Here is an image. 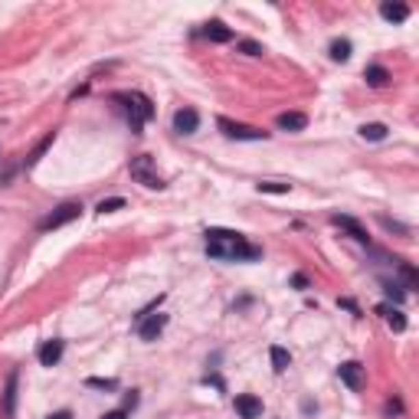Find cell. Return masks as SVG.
<instances>
[{"instance_id": "6da1fadb", "label": "cell", "mask_w": 419, "mask_h": 419, "mask_svg": "<svg viewBox=\"0 0 419 419\" xmlns=\"http://www.w3.org/2000/svg\"><path fill=\"white\" fill-rule=\"evenodd\" d=\"M203 236H207V255L210 259H220V262H255V259H262V246L249 242L242 233L213 226V229H207Z\"/></svg>"}, {"instance_id": "7a4b0ae2", "label": "cell", "mask_w": 419, "mask_h": 419, "mask_svg": "<svg viewBox=\"0 0 419 419\" xmlns=\"http://www.w3.org/2000/svg\"><path fill=\"white\" fill-rule=\"evenodd\" d=\"M108 99H112V102L118 105V112L125 115V121H128V128H131L135 135H141L144 121L154 118V102H151V99L144 95V92L125 89V92H112Z\"/></svg>"}, {"instance_id": "3957f363", "label": "cell", "mask_w": 419, "mask_h": 419, "mask_svg": "<svg viewBox=\"0 0 419 419\" xmlns=\"http://www.w3.org/2000/svg\"><path fill=\"white\" fill-rule=\"evenodd\" d=\"M128 174H131V180H138L141 187H148V190H164L167 187L164 177L157 174V167H154V157H151V154H135V157H131V164H128Z\"/></svg>"}, {"instance_id": "277c9868", "label": "cell", "mask_w": 419, "mask_h": 419, "mask_svg": "<svg viewBox=\"0 0 419 419\" xmlns=\"http://www.w3.org/2000/svg\"><path fill=\"white\" fill-rule=\"evenodd\" d=\"M216 128L223 131L229 141H266L269 131H262V128H255V125H242V121H233V118H216Z\"/></svg>"}, {"instance_id": "5b68a950", "label": "cell", "mask_w": 419, "mask_h": 419, "mask_svg": "<svg viewBox=\"0 0 419 419\" xmlns=\"http://www.w3.org/2000/svg\"><path fill=\"white\" fill-rule=\"evenodd\" d=\"M79 216H82V203L69 200V203H60L53 213H46L43 220L36 223V229H40V233H49V229H60V226L73 223V220H79Z\"/></svg>"}, {"instance_id": "8992f818", "label": "cell", "mask_w": 419, "mask_h": 419, "mask_svg": "<svg viewBox=\"0 0 419 419\" xmlns=\"http://www.w3.org/2000/svg\"><path fill=\"white\" fill-rule=\"evenodd\" d=\"M16 383H20V370H10L7 374V383H3V393H0V416L14 419L16 416Z\"/></svg>"}, {"instance_id": "52a82bcc", "label": "cell", "mask_w": 419, "mask_h": 419, "mask_svg": "<svg viewBox=\"0 0 419 419\" xmlns=\"http://www.w3.org/2000/svg\"><path fill=\"white\" fill-rule=\"evenodd\" d=\"M338 377H341V383L347 390H364V364L360 360H344L341 367H338Z\"/></svg>"}, {"instance_id": "ba28073f", "label": "cell", "mask_w": 419, "mask_h": 419, "mask_svg": "<svg viewBox=\"0 0 419 419\" xmlns=\"http://www.w3.org/2000/svg\"><path fill=\"white\" fill-rule=\"evenodd\" d=\"M164 328H167V314H161V312L144 314V318L138 321V338H141V341H154Z\"/></svg>"}, {"instance_id": "9c48e42d", "label": "cell", "mask_w": 419, "mask_h": 419, "mask_svg": "<svg viewBox=\"0 0 419 419\" xmlns=\"http://www.w3.org/2000/svg\"><path fill=\"white\" fill-rule=\"evenodd\" d=\"M200 128V112L196 108H177L174 112V131L177 135H194Z\"/></svg>"}, {"instance_id": "30bf717a", "label": "cell", "mask_w": 419, "mask_h": 419, "mask_svg": "<svg viewBox=\"0 0 419 419\" xmlns=\"http://www.w3.org/2000/svg\"><path fill=\"white\" fill-rule=\"evenodd\" d=\"M62 351H66V344H62L60 338L43 341V344H40V351H36V360H40L43 367H56V364L62 360Z\"/></svg>"}, {"instance_id": "8fae6325", "label": "cell", "mask_w": 419, "mask_h": 419, "mask_svg": "<svg viewBox=\"0 0 419 419\" xmlns=\"http://www.w3.org/2000/svg\"><path fill=\"white\" fill-rule=\"evenodd\" d=\"M331 223L334 226H341V229H347L351 233V240H357V242H364V246H370V236H367V229L354 220V216H344V213H334L331 216Z\"/></svg>"}, {"instance_id": "7c38bea8", "label": "cell", "mask_w": 419, "mask_h": 419, "mask_svg": "<svg viewBox=\"0 0 419 419\" xmlns=\"http://www.w3.org/2000/svg\"><path fill=\"white\" fill-rule=\"evenodd\" d=\"M236 413H240V419H259L262 416V400L253 396V393H240L236 396Z\"/></svg>"}, {"instance_id": "4fadbf2b", "label": "cell", "mask_w": 419, "mask_h": 419, "mask_svg": "<svg viewBox=\"0 0 419 419\" xmlns=\"http://www.w3.org/2000/svg\"><path fill=\"white\" fill-rule=\"evenodd\" d=\"M377 314H380V318H383V321H387L396 334H400V331H406V314L400 312V305H390V301H383V305H377Z\"/></svg>"}, {"instance_id": "5bb4252c", "label": "cell", "mask_w": 419, "mask_h": 419, "mask_svg": "<svg viewBox=\"0 0 419 419\" xmlns=\"http://www.w3.org/2000/svg\"><path fill=\"white\" fill-rule=\"evenodd\" d=\"M203 36H207L210 43H233V30L226 27L223 20H210L207 27H203Z\"/></svg>"}, {"instance_id": "9a60e30c", "label": "cell", "mask_w": 419, "mask_h": 419, "mask_svg": "<svg viewBox=\"0 0 419 419\" xmlns=\"http://www.w3.org/2000/svg\"><path fill=\"white\" fill-rule=\"evenodd\" d=\"M279 128L282 131H305L308 128V115L305 112H282L279 115Z\"/></svg>"}, {"instance_id": "2e32d148", "label": "cell", "mask_w": 419, "mask_h": 419, "mask_svg": "<svg viewBox=\"0 0 419 419\" xmlns=\"http://www.w3.org/2000/svg\"><path fill=\"white\" fill-rule=\"evenodd\" d=\"M380 16L387 23H403L406 16H409V7L406 3H380Z\"/></svg>"}, {"instance_id": "e0dca14e", "label": "cell", "mask_w": 419, "mask_h": 419, "mask_svg": "<svg viewBox=\"0 0 419 419\" xmlns=\"http://www.w3.org/2000/svg\"><path fill=\"white\" fill-rule=\"evenodd\" d=\"M53 141H56V131H49V135H46L43 141H40V144H36V148H33L30 154H27V161H23V167L30 170V167H36V164H40V157H43L46 151L53 148Z\"/></svg>"}, {"instance_id": "ac0fdd59", "label": "cell", "mask_w": 419, "mask_h": 419, "mask_svg": "<svg viewBox=\"0 0 419 419\" xmlns=\"http://www.w3.org/2000/svg\"><path fill=\"white\" fill-rule=\"evenodd\" d=\"M364 79H367V86H374V89H383L390 82V73L383 69V66H367L364 69Z\"/></svg>"}, {"instance_id": "d6986e66", "label": "cell", "mask_w": 419, "mask_h": 419, "mask_svg": "<svg viewBox=\"0 0 419 419\" xmlns=\"http://www.w3.org/2000/svg\"><path fill=\"white\" fill-rule=\"evenodd\" d=\"M269 357H272V370H275V374H285V370H288V364H292V354H288L285 347H279V344L269 351Z\"/></svg>"}, {"instance_id": "ffe728a7", "label": "cell", "mask_w": 419, "mask_h": 419, "mask_svg": "<svg viewBox=\"0 0 419 419\" xmlns=\"http://www.w3.org/2000/svg\"><path fill=\"white\" fill-rule=\"evenodd\" d=\"M360 138H364V141H383V138H387V125H380V121L360 125Z\"/></svg>"}, {"instance_id": "44dd1931", "label": "cell", "mask_w": 419, "mask_h": 419, "mask_svg": "<svg viewBox=\"0 0 419 419\" xmlns=\"http://www.w3.org/2000/svg\"><path fill=\"white\" fill-rule=\"evenodd\" d=\"M331 60L334 62L351 60V40H334V43H331Z\"/></svg>"}, {"instance_id": "7402d4cb", "label": "cell", "mask_w": 419, "mask_h": 419, "mask_svg": "<svg viewBox=\"0 0 419 419\" xmlns=\"http://www.w3.org/2000/svg\"><path fill=\"white\" fill-rule=\"evenodd\" d=\"M255 190H259V194H288V190H292V183H275V180H262V183H255Z\"/></svg>"}, {"instance_id": "603a6c76", "label": "cell", "mask_w": 419, "mask_h": 419, "mask_svg": "<svg viewBox=\"0 0 419 419\" xmlns=\"http://www.w3.org/2000/svg\"><path fill=\"white\" fill-rule=\"evenodd\" d=\"M383 292H387V299H393V305H403L406 301V288H400L396 282H383Z\"/></svg>"}, {"instance_id": "cb8c5ba5", "label": "cell", "mask_w": 419, "mask_h": 419, "mask_svg": "<svg viewBox=\"0 0 419 419\" xmlns=\"http://www.w3.org/2000/svg\"><path fill=\"white\" fill-rule=\"evenodd\" d=\"M86 387H92V390H118V380H112V377H108V380H102V377H89V380H86Z\"/></svg>"}, {"instance_id": "d4e9b609", "label": "cell", "mask_w": 419, "mask_h": 419, "mask_svg": "<svg viewBox=\"0 0 419 419\" xmlns=\"http://www.w3.org/2000/svg\"><path fill=\"white\" fill-rule=\"evenodd\" d=\"M115 210H125V196H112L99 203V213H115Z\"/></svg>"}, {"instance_id": "484cf974", "label": "cell", "mask_w": 419, "mask_h": 419, "mask_svg": "<svg viewBox=\"0 0 419 419\" xmlns=\"http://www.w3.org/2000/svg\"><path fill=\"white\" fill-rule=\"evenodd\" d=\"M240 49L246 53V56H262V53H266V49H262L259 43H253V40H240Z\"/></svg>"}, {"instance_id": "4316f807", "label": "cell", "mask_w": 419, "mask_h": 419, "mask_svg": "<svg viewBox=\"0 0 419 419\" xmlns=\"http://www.w3.org/2000/svg\"><path fill=\"white\" fill-rule=\"evenodd\" d=\"M380 223L387 226V229H396V233H403V236H406V233H409V229H406L403 223H396V220H387V216H380Z\"/></svg>"}, {"instance_id": "83f0119b", "label": "cell", "mask_w": 419, "mask_h": 419, "mask_svg": "<svg viewBox=\"0 0 419 419\" xmlns=\"http://www.w3.org/2000/svg\"><path fill=\"white\" fill-rule=\"evenodd\" d=\"M292 285L305 292V288H308V275H301V272H295V275H292Z\"/></svg>"}, {"instance_id": "f1b7e54d", "label": "cell", "mask_w": 419, "mask_h": 419, "mask_svg": "<svg viewBox=\"0 0 419 419\" xmlns=\"http://www.w3.org/2000/svg\"><path fill=\"white\" fill-rule=\"evenodd\" d=\"M102 419H128V409H112V413H105Z\"/></svg>"}, {"instance_id": "f546056e", "label": "cell", "mask_w": 419, "mask_h": 419, "mask_svg": "<svg viewBox=\"0 0 419 419\" xmlns=\"http://www.w3.org/2000/svg\"><path fill=\"white\" fill-rule=\"evenodd\" d=\"M387 413H390V416H393V413H403V403H400V400H390V403H387Z\"/></svg>"}, {"instance_id": "4dcf8cb0", "label": "cell", "mask_w": 419, "mask_h": 419, "mask_svg": "<svg viewBox=\"0 0 419 419\" xmlns=\"http://www.w3.org/2000/svg\"><path fill=\"white\" fill-rule=\"evenodd\" d=\"M338 305H344L347 312H354V314H360V308H357V305H354V301H351V299H341V301H338Z\"/></svg>"}, {"instance_id": "1f68e13d", "label": "cell", "mask_w": 419, "mask_h": 419, "mask_svg": "<svg viewBox=\"0 0 419 419\" xmlns=\"http://www.w3.org/2000/svg\"><path fill=\"white\" fill-rule=\"evenodd\" d=\"M46 419H73V413H66V409H60V413H49Z\"/></svg>"}]
</instances>
